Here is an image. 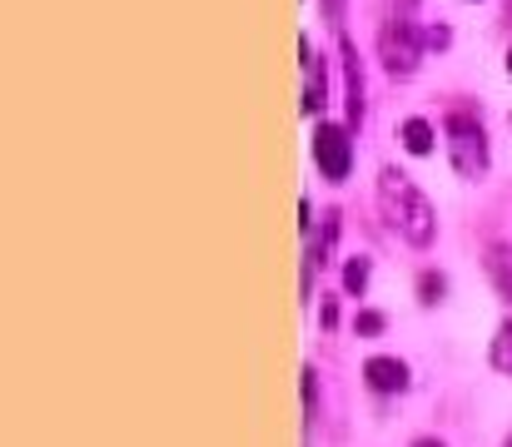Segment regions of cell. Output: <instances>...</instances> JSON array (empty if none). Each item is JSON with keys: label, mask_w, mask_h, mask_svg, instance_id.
<instances>
[{"label": "cell", "mask_w": 512, "mask_h": 447, "mask_svg": "<svg viewBox=\"0 0 512 447\" xmlns=\"http://www.w3.org/2000/svg\"><path fill=\"white\" fill-rule=\"evenodd\" d=\"M378 214L388 219V229L403 239V244H413V249H428L433 239H438V214H433V204L418 194V184L408 179V174H398V169H383L378 174Z\"/></svg>", "instance_id": "obj_1"}, {"label": "cell", "mask_w": 512, "mask_h": 447, "mask_svg": "<svg viewBox=\"0 0 512 447\" xmlns=\"http://www.w3.org/2000/svg\"><path fill=\"white\" fill-rule=\"evenodd\" d=\"M443 135H448V159H453V169H458L463 179H483V174H488L493 149H488V130H483V120H478L473 110H463V105L448 110Z\"/></svg>", "instance_id": "obj_2"}, {"label": "cell", "mask_w": 512, "mask_h": 447, "mask_svg": "<svg viewBox=\"0 0 512 447\" xmlns=\"http://www.w3.org/2000/svg\"><path fill=\"white\" fill-rule=\"evenodd\" d=\"M423 30L398 10V15H388L383 20V30H378V60H383V70L393 75V80H408L413 70H418V60H423Z\"/></svg>", "instance_id": "obj_3"}, {"label": "cell", "mask_w": 512, "mask_h": 447, "mask_svg": "<svg viewBox=\"0 0 512 447\" xmlns=\"http://www.w3.org/2000/svg\"><path fill=\"white\" fill-rule=\"evenodd\" d=\"M314 164L329 184H343L348 169H353V130L348 125H334V120H319L314 130Z\"/></svg>", "instance_id": "obj_4"}, {"label": "cell", "mask_w": 512, "mask_h": 447, "mask_svg": "<svg viewBox=\"0 0 512 447\" xmlns=\"http://www.w3.org/2000/svg\"><path fill=\"white\" fill-rule=\"evenodd\" d=\"M343 105H348V130H358L368 115V100H363V65H358L353 40H343Z\"/></svg>", "instance_id": "obj_5"}, {"label": "cell", "mask_w": 512, "mask_h": 447, "mask_svg": "<svg viewBox=\"0 0 512 447\" xmlns=\"http://www.w3.org/2000/svg\"><path fill=\"white\" fill-rule=\"evenodd\" d=\"M299 50H304V115H319L329 105V65H324V55H314L309 40Z\"/></svg>", "instance_id": "obj_6"}, {"label": "cell", "mask_w": 512, "mask_h": 447, "mask_svg": "<svg viewBox=\"0 0 512 447\" xmlns=\"http://www.w3.org/2000/svg\"><path fill=\"white\" fill-rule=\"evenodd\" d=\"M363 378H368V388H373V393H403V388H408V363H403V358L378 353V358H368V363H363Z\"/></svg>", "instance_id": "obj_7"}, {"label": "cell", "mask_w": 512, "mask_h": 447, "mask_svg": "<svg viewBox=\"0 0 512 447\" xmlns=\"http://www.w3.org/2000/svg\"><path fill=\"white\" fill-rule=\"evenodd\" d=\"M483 264H488V279H493V289H498L503 298H512V244H493Z\"/></svg>", "instance_id": "obj_8"}, {"label": "cell", "mask_w": 512, "mask_h": 447, "mask_svg": "<svg viewBox=\"0 0 512 447\" xmlns=\"http://www.w3.org/2000/svg\"><path fill=\"white\" fill-rule=\"evenodd\" d=\"M488 363L498 368V373H508L512 378V313L498 323V333H493V348H488Z\"/></svg>", "instance_id": "obj_9"}, {"label": "cell", "mask_w": 512, "mask_h": 447, "mask_svg": "<svg viewBox=\"0 0 512 447\" xmlns=\"http://www.w3.org/2000/svg\"><path fill=\"white\" fill-rule=\"evenodd\" d=\"M368 274H373V259H368V254H353V259L343 264V294L363 298V289H368Z\"/></svg>", "instance_id": "obj_10"}, {"label": "cell", "mask_w": 512, "mask_h": 447, "mask_svg": "<svg viewBox=\"0 0 512 447\" xmlns=\"http://www.w3.org/2000/svg\"><path fill=\"white\" fill-rule=\"evenodd\" d=\"M403 149L408 154H433V125L428 120H403Z\"/></svg>", "instance_id": "obj_11"}, {"label": "cell", "mask_w": 512, "mask_h": 447, "mask_svg": "<svg viewBox=\"0 0 512 447\" xmlns=\"http://www.w3.org/2000/svg\"><path fill=\"white\" fill-rule=\"evenodd\" d=\"M443 294H448V279H443L438 269H423V274H418V303H423V308H438Z\"/></svg>", "instance_id": "obj_12"}, {"label": "cell", "mask_w": 512, "mask_h": 447, "mask_svg": "<svg viewBox=\"0 0 512 447\" xmlns=\"http://www.w3.org/2000/svg\"><path fill=\"white\" fill-rule=\"evenodd\" d=\"M423 45H428V50H443V45H453V30H448V25H428V30H423Z\"/></svg>", "instance_id": "obj_13"}, {"label": "cell", "mask_w": 512, "mask_h": 447, "mask_svg": "<svg viewBox=\"0 0 512 447\" xmlns=\"http://www.w3.org/2000/svg\"><path fill=\"white\" fill-rule=\"evenodd\" d=\"M358 333H363V338H373V333H383V313H373V308H363V313H358Z\"/></svg>", "instance_id": "obj_14"}, {"label": "cell", "mask_w": 512, "mask_h": 447, "mask_svg": "<svg viewBox=\"0 0 512 447\" xmlns=\"http://www.w3.org/2000/svg\"><path fill=\"white\" fill-rule=\"evenodd\" d=\"M324 15H329V20H343V0H324Z\"/></svg>", "instance_id": "obj_15"}, {"label": "cell", "mask_w": 512, "mask_h": 447, "mask_svg": "<svg viewBox=\"0 0 512 447\" xmlns=\"http://www.w3.org/2000/svg\"><path fill=\"white\" fill-rule=\"evenodd\" d=\"M413 447H448V443H438V438H418Z\"/></svg>", "instance_id": "obj_16"}, {"label": "cell", "mask_w": 512, "mask_h": 447, "mask_svg": "<svg viewBox=\"0 0 512 447\" xmlns=\"http://www.w3.org/2000/svg\"><path fill=\"white\" fill-rule=\"evenodd\" d=\"M508 75H512V50H508Z\"/></svg>", "instance_id": "obj_17"}, {"label": "cell", "mask_w": 512, "mask_h": 447, "mask_svg": "<svg viewBox=\"0 0 512 447\" xmlns=\"http://www.w3.org/2000/svg\"><path fill=\"white\" fill-rule=\"evenodd\" d=\"M403 5H413V0H403Z\"/></svg>", "instance_id": "obj_18"}, {"label": "cell", "mask_w": 512, "mask_h": 447, "mask_svg": "<svg viewBox=\"0 0 512 447\" xmlns=\"http://www.w3.org/2000/svg\"><path fill=\"white\" fill-rule=\"evenodd\" d=\"M508 447H512V438H508Z\"/></svg>", "instance_id": "obj_19"}]
</instances>
